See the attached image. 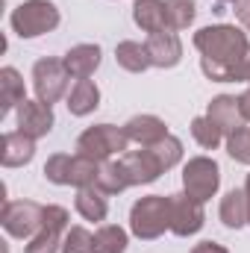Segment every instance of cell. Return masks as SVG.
Masks as SVG:
<instances>
[{
  "label": "cell",
  "instance_id": "4",
  "mask_svg": "<svg viewBox=\"0 0 250 253\" xmlns=\"http://www.w3.org/2000/svg\"><path fill=\"white\" fill-rule=\"evenodd\" d=\"M126 144H129V135H126L124 126L94 124V126H88V129L80 132V138H77V153H80V156H88V159H94V162H106V159H112L115 153L124 156Z\"/></svg>",
  "mask_w": 250,
  "mask_h": 253
},
{
  "label": "cell",
  "instance_id": "18",
  "mask_svg": "<svg viewBox=\"0 0 250 253\" xmlns=\"http://www.w3.org/2000/svg\"><path fill=\"white\" fill-rule=\"evenodd\" d=\"M132 21H135V27H141V30L150 33V36L168 30L165 0H135V3H132Z\"/></svg>",
  "mask_w": 250,
  "mask_h": 253
},
{
  "label": "cell",
  "instance_id": "16",
  "mask_svg": "<svg viewBox=\"0 0 250 253\" xmlns=\"http://www.w3.org/2000/svg\"><path fill=\"white\" fill-rule=\"evenodd\" d=\"M129 141H135L138 147H153L156 141H162L168 135V126L162 118L156 115H132L129 121L124 124Z\"/></svg>",
  "mask_w": 250,
  "mask_h": 253
},
{
  "label": "cell",
  "instance_id": "15",
  "mask_svg": "<svg viewBox=\"0 0 250 253\" xmlns=\"http://www.w3.org/2000/svg\"><path fill=\"white\" fill-rule=\"evenodd\" d=\"M100 59H103V53H100L97 44H74L62 56L65 68H68V74L74 80H88L100 68Z\"/></svg>",
  "mask_w": 250,
  "mask_h": 253
},
{
  "label": "cell",
  "instance_id": "34",
  "mask_svg": "<svg viewBox=\"0 0 250 253\" xmlns=\"http://www.w3.org/2000/svg\"><path fill=\"white\" fill-rule=\"evenodd\" d=\"M239 103H242V115H245V121H250V85L245 94H239Z\"/></svg>",
  "mask_w": 250,
  "mask_h": 253
},
{
  "label": "cell",
  "instance_id": "29",
  "mask_svg": "<svg viewBox=\"0 0 250 253\" xmlns=\"http://www.w3.org/2000/svg\"><path fill=\"white\" fill-rule=\"evenodd\" d=\"M59 253H94V236L85 227H68Z\"/></svg>",
  "mask_w": 250,
  "mask_h": 253
},
{
  "label": "cell",
  "instance_id": "36",
  "mask_svg": "<svg viewBox=\"0 0 250 253\" xmlns=\"http://www.w3.org/2000/svg\"><path fill=\"white\" fill-rule=\"evenodd\" d=\"M245 191H248V200H250V174H248V183H245ZM250 224V221H248Z\"/></svg>",
  "mask_w": 250,
  "mask_h": 253
},
{
  "label": "cell",
  "instance_id": "8",
  "mask_svg": "<svg viewBox=\"0 0 250 253\" xmlns=\"http://www.w3.org/2000/svg\"><path fill=\"white\" fill-rule=\"evenodd\" d=\"M68 209L65 206H44V218H42V230L30 239V245L24 248V253H59L68 233Z\"/></svg>",
  "mask_w": 250,
  "mask_h": 253
},
{
  "label": "cell",
  "instance_id": "25",
  "mask_svg": "<svg viewBox=\"0 0 250 253\" xmlns=\"http://www.w3.org/2000/svg\"><path fill=\"white\" fill-rule=\"evenodd\" d=\"M97 171H100V162L88 159V156H71V171H68V186L74 189H85V186H94L97 183Z\"/></svg>",
  "mask_w": 250,
  "mask_h": 253
},
{
  "label": "cell",
  "instance_id": "2",
  "mask_svg": "<svg viewBox=\"0 0 250 253\" xmlns=\"http://www.w3.org/2000/svg\"><path fill=\"white\" fill-rule=\"evenodd\" d=\"M171 230V194H147L129 209V233L141 242H153Z\"/></svg>",
  "mask_w": 250,
  "mask_h": 253
},
{
  "label": "cell",
  "instance_id": "23",
  "mask_svg": "<svg viewBox=\"0 0 250 253\" xmlns=\"http://www.w3.org/2000/svg\"><path fill=\"white\" fill-rule=\"evenodd\" d=\"M94 186L103 191V194H121L124 189H129V177H126L124 165H121V156L100 162V171H97V183Z\"/></svg>",
  "mask_w": 250,
  "mask_h": 253
},
{
  "label": "cell",
  "instance_id": "12",
  "mask_svg": "<svg viewBox=\"0 0 250 253\" xmlns=\"http://www.w3.org/2000/svg\"><path fill=\"white\" fill-rule=\"evenodd\" d=\"M147 53H150V62L153 68H177L183 59V42L174 30H162V33H153L147 42Z\"/></svg>",
  "mask_w": 250,
  "mask_h": 253
},
{
  "label": "cell",
  "instance_id": "9",
  "mask_svg": "<svg viewBox=\"0 0 250 253\" xmlns=\"http://www.w3.org/2000/svg\"><path fill=\"white\" fill-rule=\"evenodd\" d=\"M206 224V212H203V203L188 197L186 191L180 194H171V233L188 239V236H197Z\"/></svg>",
  "mask_w": 250,
  "mask_h": 253
},
{
  "label": "cell",
  "instance_id": "35",
  "mask_svg": "<svg viewBox=\"0 0 250 253\" xmlns=\"http://www.w3.org/2000/svg\"><path fill=\"white\" fill-rule=\"evenodd\" d=\"M242 83H250V59H248V65H245V74H242Z\"/></svg>",
  "mask_w": 250,
  "mask_h": 253
},
{
  "label": "cell",
  "instance_id": "21",
  "mask_svg": "<svg viewBox=\"0 0 250 253\" xmlns=\"http://www.w3.org/2000/svg\"><path fill=\"white\" fill-rule=\"evenodd\" d=\"M77 212L85 218V221H106L109 215V203H106V194L97 189V186H85V189H77V200H74Z\"/></svg>",
  "mask_w": 250,
  "mask_h": 253
},
{
  "label": "cell",
  "instance_id": "32",
  "mask_svg": "<svg viewBox=\"0 0 250 253\" xmlns=\"http://www.w3.org/2000/svg\"><path fill=\"white\" fill-rule=\"evenodd\" d=\"M236 18H239V24L250 33V0H239L236 3Z\"/></svg>",
  "mask_w": 250,
  "mask_h": 253
},
{
  "label": "cell",
  "instance_id": "27",
  "mask_svg": "<svg viewBox=\"0 0 250 253\" xmlns=\"http://www.w3.org/2000/svg\"><path fill=\"white\" fill-rule=\"evenodd\" d=\"M191 135H194V141H197L203 150H218L221 141L227 138V135L221 132V126H215L206 115H197V118L191 121Z\"/></svg>",
  "mask_w": 250,
  "mask_h": 253
},
{
  "label": "cell",
  "instance_id": "14",
  "mask_svg": "<svg viewBox=\"0 0 250 253\" xmlns=\"http://www.w3.org/2000/svg\"><path fill=\"white\" fill-rule=\"evenodd\" d=\"M36 156V138L24 135L21 129H12L3 135V147H0V162L3 168H21L30 165Z\"/></svg>",
  "mask_w": 250,
  "mask_h": 253
},
{
  "label": "cell",
  "instance_id": "6",
  "mask_svg": "<svg viewBox=\"0 0 250 253\" xmlns=\"http://www.w3.org/2000/svg\"><path fill=\"white\" fill-rule=\"evenodd\" d=\"M42 218H44V206L36 200H15V203H3L0 212V227L12 236V239H33L42 230Z\"/></svg>",
  "mask_w": 250,
  "mask_h": 253
},
{
  "label": "cell",
  "instance_id": "30",
  "mask_svg": "<svg viewBox=\"0 0 250 253\" xmlns=\"http://www.w3.org/2000/svg\"><path fill=\"white\" fill-rule=\"evenodd\" d=\"M227 153H230V159L250 165V126H239L236 132L227 135Z\"/></svg>",
  "mask_w": 250,
  "mask_h": 253
},
{
  "label": "cell",
  "instance_id": "7",
  "mask_svg": "<svg viewBox=\"0 0 250 253\" xmlns=\"http://www.w3.org/2000/svg\"><path fill=\"white\" fill-rule=\"evenodd\" d=\"M68 68H65L62 59H53V56H44L33 65V88H36V97L42 103H56L62 100L65 91H68Z\"/></svg>",
  "mask_w": 250,
  "mask_h": 253
},
{
  "label": "cell",
  "instance_id": "20",
  "mask_svg": "<svg viewBox=\"0 0 250 253\" xmlns=\"http://www.w3.org/2000/svg\"><path fill=\"white\" fill-rule=\"evenodd\" d=\"M97 106H100V88L91 80H77L74 88L68 91V112L77 115V118H85Z\"/></svg>",
  "mask_w": 250,
  "mask_h": 253
},
{
  "label": "cell",
  "instance_id": "10",
  "mask_svg": "<svg viewBox=\"0 0 250 253\" xmlns=\"http://www.w3.org/2000/svg\"><path fill=\"white\" fill-rule=\"evenodd\" d=\"M15 112H18V129L24 135H30V138H44L53 129V124H56L53 106L50 103H42L39 97L36 100H24Z\"/></svg>",
  "mask_w": 250,
  "mask_h": 253
},
{
  "label": "cell",
  "instance_id": "3",
  "mask_svg": "<svg viewBox=\"0 0 250 253\" xmlns=\"http://www.w3.org/2000/svg\"><path fill=\"white\" fill-rule=\"evenodd\" d=\"M59 21H62L59 6L50 3V0H24L9 15L12 33L21 36V39H39L44 33H53L59 27Z\"/></svg>",
  "mask_w": 250,
  "mask_h": 253
},
{
  "label": "cell",
  "instance_id": "11",
  "mask_svg": "<svg viewBox=\"0 0 250 253\" xmlns=\"http://www.w3.org/2000/svg\"><path fill=\"white\" fill-rule=\"evenodd\" d=\"M121 165H124L126 177H129V186H147V183H156L159 174H165L150 147L126 150L124 156H121Z\"/></svg>",
  "mask_w": 250,
  "mask_h": 253
},
{
  "label": "cell",
  "instance_id": "1",
  "mask_svg": "<svg viewBox=\"0 0 250 253\" xmlns=\"http://www.w3.org/2000/svg\"><path fill=\"white\" fill-rule=\"evenodd\" d=\"M194 47L200 53V71L212 83H242L250 59V39L233 24H212L194 33Z\"/></svg>",
  "mask_w": 250,
  "mask_h": 253
},
{
  "label": "cell",
  "instance_id": "37",
  "mask_svg": "<svg viewBox=\"0 0 250 253\" xmlns=\"http://www.w3.org/2000/svg\"><path fill=\"white\" fill-rule=\"evenodd\" d=\"M218 3H239V0H218Z\"/></svg>",
  "mask_w": 250,
  "mask_h": 253
},
{
  "label": "cell",
  "instance_id": "26",
  "mask_svg": "<svg viewBox=\"0 0 250 253\" xmlns=\"http://www.w3.org/2000/svg\"><path fill=\"white\" fill-rule=\"evenodd\" d=\"M165 12H168V30L180 33L194 24L197 6H194V0H165Z\"/></svg>",
  "mask_w": 250,
  "mask_h": 253
},
{
  "label": "cell",
  "instance_id": "19",
  "mask_svg": "<svg viewBox=\"0 0 250 253\" xmlns=\"http://www.w3.org/2000/svg\"><path fill=\"white\" fill-rule=\"evenodd\" d=\"M24 94H27L24 91V77L12 65L0 68V115H9L12 109H18L27 100Z\"/></svg>",
  "mask_w": 250,
  "mask_h": 253
},
{
  "label": "cell",
  "instance_id": "33",
  "mask_svg": "<svg viewBox=\"0 0 250 253\" xmlns=\"http://www.w3.org/2000/svg\"><path fill=\"white\" fill-rule=\"evenodd\" d=\"M191 253H230L224 245H218V242H200V245H194Z\"/></svg>",
  "mask_w": 250,
  "mask_h": 253
},
{
  "label": "cell",
  "instance_id": "22",
  "mask_svg": "<svg viewBox=\"0 0 250 253\" xmlns=\"http://www.w3.org/2000/svg\"><path fill=\"white\" fill-rule=\"evenodd\" d=\"M115 59L129 74H144L147 68H153L150 53H147V44H141V42H121L115 47Z\"/></svg>",
  "mask_w": 250,
  "mask_h": 253
},
{
  "label": "cell",
  "instance_id": "28",
  "mask_svg": "<svg viewBox=\"0 0 250 253\" xmlns=\"http://www.w3.org/2000/svg\"><path fill=\"white\" fill-rule=\"evenodd\" d=\"M150 150H153V156L159 159L162 171H171V168H174V165L183 159V141H180L177 135H171V132H168L162 141H156Z\"/></svg>",
  "mask_w": 250,
  "mask_h": 253
},
{
  "label": "cell",
  "instance_id": "13",
  "mask_svg": "<svg viewBox=\"0 0 250 253\" xmlns=\"http://www.w3.org/2000/svg\"><path fill=\"white\" fill-rule=\"evenodd\" d=\"M206 118L215 126H221L224 135H230V132H236L239 126H245L242 103H239V97H233V94H218V97H212L209 106H206Z\"/></svg>",
  "mask_w": 250,
  "mask_h": 253
},
{
  "label": "cell",
  "instance_id": "31",
  "mask_svg": "<svg viewBox=\"0 0 250 253\" xmlns=\"http://www.w3.org/2000/svg\"><path fill=\"white\" fill-rule=\"evenodd\" d=\"M68 171H71V156L68 153H53L44 162V180L53 186H68Z\"/></svg>",
  "mask_w": 250,
  "mask_h": 253
},
{
  "label": "cell",
  "instance_id": "5",
  "mask_svg": "<svg viewBox=\"0 0 250 253\" xmlns=\"http://www.w3.org/2000/svg\"><path fill=\"white\" fill-rule=\"evenodd\" d=\"M221 189V168L209 156H194L183 165V191L188 197L206 203Z\"/></svg>",
  "mask_w": 250,
  "mask_h": 253
},
{
  "label": "cell",
  "instance_id": "17",
  "mask_svg": "<svg viewBox=\"0 0 250 253\" xmlns=\"http://www.w3.org/2000/svg\"><path fill=\"white\" fill-rule=\"evenodd\" d=\"M218 215H221V224H224L227 230H242V227L250 221L248 191L245 189L227 191V194L221 197V209H218Z\"/></svg>",
  "mask_w": 250,
  "mask_h": 253
},
{
  "label": "cell",
  "instance_id": "24",
  "mask_svg": "<svg viewBox=\"0 0 250 253\" xmlns=\"http://www.w3.org/2000/svg\"><path fill=\"white\" fill-rule=\"evenodd\" d=\"M126 245H129V236L118 224H103L94 233V253H126Z\"/></svg>",
  "mask_w": 250,
  "mask_h": 253
}]
</instances>
